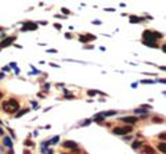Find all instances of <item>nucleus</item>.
I'll list each match as a JSON object with an SVG mask.
<instances>
[{"label":"nucleus","mask_w":166,"mask_h":154,"mask_svg":"<svg viewBox=\"0 0 166 154\" xmlns=\"http://www.w3.org/2000/svg\"><path fill=\"white\" fill-rule=\"evenodd\" d=\"M154 121H155V122H163L162 118H161V119H159V118H154Z\"/></svg>","instance_id":"obj_16"},{"label":"nucleus","mask_w":166,"mask_h":154,"mask_svg":"<svg viewBox=\"0 0 166 154\" xmlns=\"http://www.w3.org/2000/svg\"><path fill=\"white\" fill-rule=\"evenodd\" d=\"M162 70H165V71H166V67H162Z\"/></svg>","instance_id":"obj_22"},{"label":"nucleus","mask_w":166,"mask_h":154,"mask_svg":"<svg viewBox=\"0 0 166 154\" xmlns=\"http://www.w3.org/2000/svg\"><path fill=\"white\" fill-rule=\"evenodd\" d=\"M163 51H166V46H163Z\"/></svg>","instance_id":"obj_20"},{"label":"nucleus","mask_w":166,"mask_h":154,"mask_svg":"<svg viewBox=\"0 0 166 154\" xmlns=\"http://www.w3.org/2000/svg\"><path fill=\"white\" fill-rule=\"evenodd\" d=\"M0 135H3V131H2V128H0Z\"/></svg>","instance_id":"obj_19"},{"label":"nucleus","mask_w":166,"mask_h":154,"mask_svg":"<svg viewBox=\"0 0 166 154\" xmlns=\"http://www.w3.org/2000/svg\"><path fill=\"white\" fill-rule=\"evenodd\" d=\"M161 140H166V133H159V136H158Z\"/></svg>","instance_id":"obj_14"},{"label":"nucleus","mask_w":166,"mask_h":154,"mask_svg":"<svg viewBox=\"0 0 166 154\" xmlns=\"http://www.w3.org/2000/svg\"><path fill=\"white\" fill-rule=\"evenodd\" d=\"M25 29H32V31H35V29H36V24L26 22V24H25V26H24V31H25Z\"/></svg>","instance_id":"obj_7"},{"label":"nucleus","mask_w":166,"mask_h":154,"mask_svg":"<svg viewBox=\"0 0 166 154\" xmlns=\"http://www.w3.org/2000/svg\"><path fill=\"white\" fill-rule=\"evenodd\" d=\"M131 131V128L130 126H125V128H115L114 129V133L115 135H126V133H129Z\"/></svg>","instance_id":"obj_3"},{"label":"nucleus","mask_w":166,"mask_h":154,"mask_svg":"<svg viewBox=\"0 0 166 154\" xmlns=\"http://www.w3.org/2000/svg\"><path fill=\"white\" fill-rule=\"evenodd\" d=\"M11 42H14V38H13V36H10V38L4 39L2 43H0V47H6V46H8V45H11Z\"/></svg>","instance_id":"obj_4"},{"label":"nucleus","mask_w":166,"mask_h":154,"mask_svg":"<svg viewBox=\"0 0 166 154\" xmlns=\"http://www.w3.org/2000/svg\"><path fill=\"white\" fill-rule=\"evenodd\" d=\"M130 21H131V22H134V24H137V22H141V21H143V18H140V17H134V15H131V17H130Z\"/></svg>","instance_id":"obj_11"},{"label":"nucleus","mask_w":166,"mask_h":154,"mask_svg":"<svg viewBox=\"0 0 166 154\" xmlns=\"http://www.w3.org/2000/svg\"><path fill=\"white\" fill-rule=\"evenodd\" d=\"M144 153L145 154H155V150L152 147H150V146H145L144 147Z\"/></svg>","instance_id":"obj_8"},{"label":"nucleus","mask_w":166,"mask_h":154,"mask_svg":"<svg viewBox=\"0 0 166 154\" xmlns=\"http://www.w3.org/2000/svg\"><path fill=\"white\" fill-rule=\"evenodd\" d=\"M143 36H144V40L145 42H154L157 38H162L161 33H154V32H150V31H144Z\"/></svg>","instance_id":"obj_2"},{"label":"nucleus","mask_w":166,"mask_h":154,"mask_svg":"<svg viewBox=\"0 0 166 154\" xmlns=\"http://www.w3.org/2000/svg\"><path fill=\"white\" fill-rule=\"evenodd\" d=\"M94 39V36L93 35H87V36H80V40L82 42H87V40H93Z\"/></svg>","instance_id":"obj_10"},{"label":"nucleus","mask_w":166,"mask_h":154,"mask_svg":"<svg viewBox=\"0 0 166 154\" xmlns=\"http://www.w3.org/2000/svg\"><path fill=\"white\" fill-rule=\"evenodd\" d=\"M140 146H141L140 142H134V143H133V148H137V147H140Z\"/></svg>","instance_id":"obj_15"},{"label":"nucleus","mask_w":166,"mask_h":154,"mask_svg":"<svg viewBox=\"0 0 166 154\" xmlns=\"http://www.w3.org/2000/svg\"><path fill=\"white\" fill-rule=\"evenodd\" d=\"M3 97V93H0V99H2Z\"/></svg>","instance_id":"obj_21"},{"label":"nucleus","mask_w":166,"mask_h":154,"mask_svg":"<svg viewBox=\"0 0 166 154\" xmlns=\"http://www.w3.org/2000/svg\"><path fill=\"white\" fill-rule=\"evenodd\" d=\"M4 144H7L8 147H11V140H10L8 137H6V139H4Z\"/></svg>","instance_id":"obj_13"},{"label":"nucleus","mask_w":166,"mask_h":154,"mask_svg":"<svg viewBox=\"0 0 166 154\" xmlns=\"http://www.w3.org/2000/svg\"><path fill=\"white\" fill-rule=\"evenodd\" d=\"M18 107H19V104H18V102L15 99H10V100H7V102L3 103V110L6 113H8V114H13V113L17 114Z\"/></svg>","instance_id":"obj_1"},{"label":"nucleus","mask_w":166,"mask_h":154,"mask_svg":"<svg viewBox=\"0 0 166 154\" xmlns=\"http://www.w3.org/2000/svg\"><path fill=\"white\" fill-rule=\"evenodd\" d=\"M122 121L126 122V124H134L136 121H139L136 117H126V118H122Z\"/></svg>","instance_id":"obj_6"},{"label":"nucleus","mask_w":166,"mask_h":154,"mask_svg":"<svg viewBox=\"0 0 166 154\" xmlns=\"http://www.w3.org/2000/svg\"><path fill=\"white\" fill-rule=\"evenodd\" d=\"M158 148H159V151H162L163 154H166V143H159Z\"/></svg>","instance_id":"obj_9"},{"label":"nucleus","mask_w":166,"mask_h":154,"mask_svg":"<svg viewBox=\"0 0 166 154\" xmlns=\"http://www.w3.org/2000/svg\"><path fill=\"white\" fill-rule=\"evenodd\" d=\"M62 146L67 147V148H75L76 147V143L75 142H71V140H67V142L62 143Z\"/></svg>","instance_id":"obj_5"},{"label":"nucleus","mask_w":166,"mask_h":154,"mask_svg":"<svg viewBox=\"0 0 166 154\" xmlns=\"http://www.w3.org/2000/svg\"><path fill=\"white\" fill-rule=\"evenodd\" d=\"M62 13H64V14H68V13H69V11H68V10H67V8H62Z\"/></svg>","instance_id":"obj_18"},{"label":"nucleus","mask_w":166,"mask_h":154,"mask_svg":"<svg viewBox=\"0 0 166 154\" xmlns=\"http://www.w3.org/2000/svg\"><path fill=\"white\" fill-rule=\"evenodd\" d=\"M28 111H29L28 108H22V110H19V111H18L15 115H17V117H22V115H24V114H26Z\"/></svg>","instance_id":"obj_12"},{"label":"nucleus","mask_w":166,"mask_h":154,"mask_svg":"<svg viewBox=\"0 0 166 154\" xmlns=\"http://www.w3.org/2000/svg\"><path fill=\"white\" fill-rule=\"evenodd\" d=\"M96 92H93V90H89V96H94Z\"/></svg>","instance_id":"obj_17"}]
</instances>
